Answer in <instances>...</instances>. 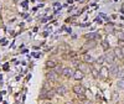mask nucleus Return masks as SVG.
<instances>
[{"mask_svg":"<svg viewBox=\"0 0 124 104\" xmlns=\"http://www.w3.org/2000/svg\"><path fill=\"white\" fill-rule=\"evenodd\" d=\"M104 59L106 62H108V63H113L116 59V55H114V51H107L106 52V55H104Z\"/></svg>","mask_w":124,"mask_h":104,"instance_id":"f257e3e1","label":"nucleus"},{"mask_svg":"<svg viewBox=\"0 0 124 104\" xmlns=\"http://www.w3.org/2000/svg\"><path fill=\"white\" fill-rule=\"evenodd\" d=\"M55 94H56V90L55 89H48L46 93H41L40 98H48V99H51V98L55 97Z\"/></svg>","mask_w":124,"mask_h":104,"instance_id":"f03ea898","label":"nucleus"},{"mask_svg":"<svg viewBox=\"0 0 124 104\" xmlns=\"http://www.w3.org/2000/svg\"><path fill=\"white\" fill-rule=\"evenodd\" d=\"M73 92L79 96V94H85L86 89H85V87L82 84H76V86H73Z\"/></svg>","mask_w":124,"mask_h":104,"instance_id":"7ed1b4c3","label":"nucleus"},{"mask_svg":"<svg viewBox=\"0 0 124 104\" xmlns=\"http://www.w3.org/2000/svg\"><path fill=\"white\" fill-rule=\"evenodd\" d=\"M46 77H47V79H48V81H51V82H55V81H57L58 74L56 73L55 71H50L48 73L46 74Z\"/></svg>","mask_w":124,"mask_h":104,"instance_id":"20e7f679","label":"nucleus"},{"mask_svg":"<svg viewBox=\"0 0 124 104\" xmlns=\"http://www.w3.org/2000/svg\"><path fill=\"white\" fill-rule=\"evenodd\" d=\"M97 46V42H96V40H88L87 42L85 44V50H91V48H94Z\"/></svg>","mask_w":124,"mask_h":104,"instance_id":"39448f33","label":"nucleus"},{"mask_svg":"<svg viewBox=\"0 0 124 104\" xmlns=\"http://www.w3.org/2000/svg\"><path fill=\"white\" fill-rule=\"evenodd\" d=\"M108 69H109V73H110V74H113V76H117L118 71H119V67H118L116 63H110V66L108 67Z\"/></svg>","mask_w":124,"mask_h":104,"instance_id":"423d86ee","label":"nucleus"},{"mask_svg":"<svg viewBox=\"0 0 124 104\" xmlns=\"http://www.w3.org/2000/svg\"><path fill=\"white\" fill-rule=\"evenodd\" d=\"M73 77L75 79H77V81H81V79H83V77H85V73L82 72L81 69H76L75 72H73Z\"/></svg>","mask_w":124,"mask_h":104,"instance_id":"0eeeda50","label":"nucleus"},{"mask_svg":"<svg viewBox=\"0 0 124 104\" xmlns=\"http://www.w3.org/2000/svg\"><path fill=\"white\" fill-rule=\"evenodd\" d=\"M66 92H67V88L65 86H58L56 88V93H57V94H60V96H65Z\"/></svg>","mask_w":124,"mask_h":104,"instance_id":"6e6552de","label":"nucleus"},{"mask_svg":"<svg viewBox=\"0 0 124 104\" xmlns=\"http://www.w3.org/2000/svg\"><path fill=\"white\" fill-rule=\"evenodd\" d=\"M108 73H109V69L107 67H102L99 69V77H108Z\"/></svg>","mask_w":124,"mask_h":104,"instance_id":"1a4fd4ad","label":"nucleus"},{"mask_svg":"<svg viewBox=\"0 0 124 104\" xmlns=\"http://www.w3.org/2000/svg\"><path fill=\"white\" fill-rule=\"evenodd\" d=\"M62 74L70 78V77H72V76H73V72H72V69H71V68L66 67V68H63V72H62Z\"/></svg>","mask_w":124,"mask_h":104,"instance_id":"9d476101","label":"nucleus"},{"mask_svg":"<svg viewBox=\"0 0 124 104\" xmlns=\"http://www.w3.org/2000/svg\"><path fill=\"white\" fill-rule=\"evenodd\" d=\"M113 51H114V55H116V57H119V58H122L124 55H123V50L120 48V47H116L114 50H113Z\"/></svg>","mask_w":124,"mask_h":104,"instance_id":"9b49d317","label":"nucleus"},{"mask_svg":"<svg viewBox=\"0 0 124 104\" xmlns=\"http://www.w3.org/2000/svg\"><path fill=\"white\" fill-rule=\"evenodd\" d=\"M83 61L86 62V63H93V62H96V59L93 58L91 55H86V56L83 57Z\"/></svg>","mask_w":124,"mask_h":104,"instance_id":"f8f14e48","label":"nucleus"},{"mask_svg":"<svg viewBox=\"0 0 124 104\" xmlns=\"http://www.w3.org/2000/svg\"><path fill=\"white\" fill-rule=\"evenodd\" d=\"M106 31L108 34H113V32H114V26H113V24H107L106 25Z\"/></svg>","mask_w":124,"mask_h":104,"instance_id":"ddd939ff","label":"nucleus"},{"mask_svg":"<svg viewBox=\"0 0 124 104\" xmlns=\"http://www.w3.org/2000/svg\"><path fill=\"white\" fill-rule=\"evenodd\" d=\"M91 73H92V76L94 77V78H98V77H99V71H98L96 67H92V68H91Z\"/></svg>","mask_w":124,"mask_h":104,"instance_id":"4468645a","label":"nucleus"},{"mask_svg":"<svg viewBox=\"0 0 124 104\" xmlns=\"http://www.w3.org/2000/svg\"><path fill=\"white\" fill-rule=\"evenodd\" d=\"M55 72H56L57 74H62V72H63V66L56 65V66H55Z\"/></svg>","mask_w":124,"mask_h":104,"instance_id":"2eb2a0df","label":"nucleus"},{"mask_svg":"<svg viewBox=\"0 0 124 104\" xmlns=\"http://www.w3.org/2000/svg\"><path fill=\"white\" fill-rule=\"evenodd\" d=\"M85 37H86L87 40H94L96 37H99V35L93 32V34H87V35H85Z\"/></svg>","mask_w":124,"mask_h":104,"instance_id":"dca6fc26","label":"nucleus"},{"mask_svg":"<svg viewBox=\"0 0 124 104\" xmlns=\"http://www.w3.org/2000/svg\"><path fill=\"white\" fill-rule=\"evenodd\" d=\"M76 56H77V53H76V52H70V53L65 55V58H66V59H73Z\"/></svg>","mask_w":124,"mask_h":104,"instance_id":"f3484780","label":"nucleus"},{"mask_svg":"<svg viewBox=\"0 0 124 104\" xmlns=\"http://www.w3.org/2000/svg\"><path fill=\"white\" fill-rule=\"evenodd\" d=\"M56 65H57V63H56L55 61H47V62H46V67H47V68H55Z\"/></svg>","mask_w":124,"mask_h":104,"instance_id":"a211bd4d","label":"nucleus"},{"mask_svg":"<svg viewBox=\"0 0 124 104\" xmlns=\"http://www.w3.org/2000/svg\"><path fill=\"white\" fill-rule=\"evenodd\" d=\"M117 87H118L119 89H124V78H123V79H119V81L117 82Z\"/></svg>","mask_w":124,"mask_h":104,"instance_id":"6ab92c4d","label":"nucleus"},{"mask_svg":"<svg viewBox=\"0 0 124 104\" xmlns=\"http://www.w3.org/2000/svg\"><path fill=\"white\" fill-rule=\"evenodd\" d=\"M96 62H97V63L98 65H102V63H104V62H106V59H104V56H99L97 59H96Z\"/></svg>","mask_w":124,"mask_h":104,"instance_id":"aec40b11","label":"nucleus"},{"mask_svg":"<svg viewBox=\"0 0 124 104\" xmlns=\"http://www.w3.org/2000/svg\"><path fill=\"white\" fill-rule=\"evenodd\" d=\"M79 69H81L82 72H83V73H85V72H87V71H89V68L87 67V65H86V63H83V65H79Z\"/></svg>","mask_w":124,"mask_h":104,"instance_id":"412c9836","label":"nucleus"},{"mask_svg":"<svg viewBox=\"0 0 124 104\" xmlns=\"http://www.w3.org/2000/svg\"><path fill=\"white\" fill-rule=\"evenodd\" d=\"M102 47H103V50H108L109 48V44H108V41H103L102 42Z\"/></svg>","mask_w":124,"mask_h":104,"instance_id":"4be33fe9","label":"nucleus"},{"mask_svg":"<svg viewBox=\"0 0 124 104\" xmlns=\"http://www.w3.org/2000/svg\"><path fill=\"white\" fill-rule=\"evenodd\" d=\"M117 76H118V77H119L120 79H123V78H124V68H123V69H119V71H118Z\"/></svg>","mask_w":124,"mask_h":104,"instance_id":"5701e85b","label":"nucleus"},{"mask_svg":"<svg viewBox=\"0 0 124 104\" xmlns=\"http://www.w3.org/2000/svg\"><path fill=\"white\" fill-rule=\"evenodd\" d=\"M113 100H118V93L117 92L113 93Z\"/></svg>","mask_w":124,"mask_h":104,"instance_id":"b1692460","label":"nucleus"},{"mask_svg":"<svg viewBox=\"0 0 124 104\" xmlns=\"http://www.w3.org/2000/svg\"><path fill=\"white\" fill-rule=\"evenodd\" d=\"M118 45L119 46H124V40H119L118 38Z\"/></svg>","mask_w":124,"mask_h":104,"instance_id":"393cba45","label":"nucleus"},{"mask_svg":"<svg viewBox=\"0 0 124 104\" xmlns=\"http://www.w3.org/2000/svg\"><path fill=\"white\" fill-rule=\"evenodd\" d=\"M118 36H119V40H124V32H120Z\"/></svg>","mask_w":124,"mask_h":104,"instance_id":"a878e982","label":"nucleus"},{"mask_svg":"<svg viewBox=\"0 0 124 104\" xmlns=\"http://www.w3.org/2000/svg\"><path fill=\"white\" fill-rule=\"evenodd\" d=\"M123 55H124V48H123Z\"/></svg>","mask_w":124,"mask_h":104,"instance_id":"bb28decb","label":"nucleus"},{"mask_svg":"<svg viewBox=\"0 0 124 104\" xmlns=\"http://www.w3.org/2000/svg\"><path fill=\"white\" fill-rule=\"evenodd\" d=\"M66 104H71V103H66Z\"/></svg>","mask_w":124,"mask_h":104,"instance_id":"cd10ccee","label":"nucleus"},{"mask_svg":"<svg viewBox=\"0 0 124 104\" xmlns=\"http://www.w3.org/2000/svg\"><path fill=\"white\" fill-rule=\"evenodd\" d=\"M123 66H124V62H123Z\"/></svg>","mask_w":124,"mask_h":104,"instance_id":"c85d7f7f","label":"nucleus"},{"mask_svg":"<svg viewBox=\"0 0 124 104\" xmlns=\"http://www.w3.org/2000/svg\"><path fill=\"white\" fill-rule=\"evenodd\" d=\"M47 104H51V103H47Z\"/></svg>","mask_w":124,"mask_h":104,"instance_id":"c756f323","label":"nucleus"}]
</instances>
